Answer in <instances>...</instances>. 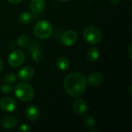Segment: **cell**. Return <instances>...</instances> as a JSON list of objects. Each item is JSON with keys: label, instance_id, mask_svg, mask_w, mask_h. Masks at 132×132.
I'll return each instance as SVG.
<instances>
[{"label": "cell", "instance_id": "obj_1", "mask_svg": "<svg viewBox=\"0 0 132 132\" xmlns=\"http://www.w3.org/2000/svg\"><path fill=\"white\" fill-rule=\"evenodd\" d=\"M87 79L81 73H71L63 80V87L67 94L77 98L81 97L87 89Z\"/></svg>", "mask_w": 132, "mask_h": 132}, {"label": "cell", "instance_id": "obj_2", "mask_svg": "<svg viewBox=\"0 0 132 132\" xmlns=\"http://www.w3.org/2000/svg\"><path fill=\"white\" fill-rule=\"evenodd\" d=\"M52 24L46 19H41L38 21L33 28V32L35 36L40 39H46L50 38L53 33Z\"/></svg>", "mask_w": 132, "mask_h": 132}, {"label": "cell", "instance_id": "obj_3", "mask_svg": "<svg viewBox=\"0 0 132 132\" xmlns=\"http://www.w3.org/2000/svg\"><path fill=\"white\" fill-rule=\"evenodd\" d=\"M15 94L16 97L22 101H30L35 96L33 87L26 83H19L15 87Z\"/></svg>", "mask_w": 132, "mask_h": 132}, {"label": "cell", "instance_id": "obj_4", "mask_svg": "<svg viewBox=\"0 0 132 132\" xmlns=\"http://www.w3.org/2000/svg\"><path fill=\"white\" fill-rule=\"evenodd\" d=\"M84 38L90 45H97L102 39V33L99 29L94 26H89L84 30Z\"/></svg>", "mask_w": 132, "mask_h": 132}, {"label": "cell", "instance_id": "obj_5", "mask_svg": "<svg viewBox=\"0 0 132 132\" xmlns=\"http://www.w3.org/2000/svg\"><path fill=\"white\" fill-rule=\"evenodd\" d=\"M25 61V54L20 50H15L10 53L8 57L9 64L12 67H19Z\"/></svg>", "mask_w": 132, "mask_h": 132}, {"label": "cell", "instance_id": "obj_6", "mask_svg": "<svg viewBox=\"0 0 132 132\" xmlns=\"http://www.w3.org/2000/svg\"><path fill=\"white\" fill-rule=\"evenodd\" d=\"M78 39L77 32L74 30H67L64 32L60 38L61 43L66 46H71L74 45Z\"/></svg>", "mask_w": 132, "mask_h": 132}, {"label": "cell", "instance_id": "obj_7", "mask_svg": "<svg viewBox=\"0 0 132 132\" xmlns=\"http://www.w3.org/2000/svg\"><path fill=\"white\" fill-rule=\"evenodd\" d=\"M0 108L5 112H12L16 108V102L9 97H5L0 101Z\"/></svg>", "mask_w": 132, "mask_h": 132}, {"label": "cell", "instance_id": "obj_8", "mask_svg": "<svg viewBox=\"0 0 132 132\" xmlns=\"http://www.w3.org/2000/svg\"><path fill=\"white\" fill-rule=\"evenodd\" d=\"M34 76V69L31 67L26 66L21 68L18 72V78L22 81L30 80Z\"/></svg>", "mask_w": 132, "mask_h": 132}, {"label": "cell", "instance_id": "obj_9", "mask_svg": "<svg viewBox=\"0 0 132 132\" xmlns=\"http://www.w3.org/2000/svg\"><path fill=\"white\" fill-rule=\"evenodd\" d=\"M39 109L35 104H30L26 109V116L30 121H37L39 118Z\"/></svg>", "mask_w": 132, "mask_h": 132}, {"label": "cell", "instance_id": "obj_10", "mask_svg": "<svg viewBox=\"0 0 132 132\" xmlns=\"http://www.w3.org/2000/svg\"><path fill=\"white\" fill-rule=\"evenodd\" d=\"M18 125V120L15 117L11 115H5L2 118L1 126L5 129H12Z\"/></svg>", "mask_w": 132, "mask_h": 132}, {"label": "cell", "instance_id": "obj_11", "mask_svg": "<svg viewBox=\"0 0 132 132\" xmlns=\"http://www.w3.org/2000/svg\"><path fill=\"white\" fill-rule=\"evenodd\" d=\"M73 111L78 114V115H83L84 114L87 110H88V107L87 103L84 101V100H76L73 102Z\"/></svg>", "mask_w": 132, "mask_h": 132}, {"label": "cell", "instance_id": "obj_12", "mask_svg": "<svg viewBox=\"0 0 132 132\" xmlns=\"http://www.w3.org/2000/svg\"><path fill=\"white\" fill-rule=\"evenodd\" d=\"M86 79H87V83L92 87H97L101 85L104 80L103 75L98 72L91 73Z\"/></svg>", "mask_w": 132, "mask_h": 132}, {"label": "cell", "instance_id": "obj_13", "mask_svg": "<svg viewBox=\"0 0 132 132\" xmlns=\"http://www.w3.org/2000/svg\"><path fill=\"white\" fill-rule=\"evenodd\" d=\"M46 6L45 0H31L29 3V8L34 14L41 13Z\"/></svg>", "mask_w": 132, "mask_h": 132}, {"label": "cell", "instance_id": "obj_14", "mask_svg": "<svg viewBox=\"0 0 132 132\" xmlns=\"http://www.w3.org/2000/svg\"><path fill=\"white\" fill-rule=\"evenodd\" d=\"M56 66L57 69L61 71H66L69 69L70 66V60L66 56H60L56 60Z\"/></svg>", "mask_w": 132, "mask_h": 132}, {"label": "cell", "instance_id": "obj_15", "mask_svg": "<svg viewBox=\"0 0 132 132\" xmlns=\"http://www.w3.org/2000/svg\"><path fill=\"white\" fill-rule=\"evenodd\" d=\"M87 57L89 61L90 62H95L98 60V58L100 57V53L99 50H97V48L92 46L90 47L87 53Z\"/></svg>", "mask_w": 132, "mask_h": 132}, {"label": "cell", "instance_id": "obj_16", "mask_svg": "<svg viewBox=\"0 0 132 132\" xmlns=\"http://www.w3.org/2000/svg\"><path fill=\"white\" fill-rule=\"evenodd\" d=\"M31 56H32V59L36 61V62H40L43 60V57H44V55L43 53V52L39 50V49H35L32 51L31 53Z\"/></svg>", "mask_w": 132, "mask_h": 132}, {"label": "cell", "instance_id": "obj_17", "mask_svg": "<svg viewBox=\"0 0 132 132\" xmlns=\"http://www.w3.org/2000/svg\"><path fill=\"white\" fill-rule=\"evenodd\" d=\"M32 15L28 12H23L20 13L19 16V20L20 21V22L24 23V24L29 23L32 21Z\"/></svg>", "mask_w": 132, "mask_h": 132}, {"label": "cell", "instance_id": "obj_18", "mask_svg": "<svg viewBox=\"0 0 132 132\" xmlns=\"http://www.w3.org/2000/svg\"><path fill=\"white\" fill-rule=\"evenodd\" d=\"M17 44L19 47H26L29 44V38L26 35H21L17 39Z\"/></svg>", "mask_w": 132, "mask_h": 132}, {"label": "cell", "instance_id": "obj_19", "mask_svg": "<svg viewBox=\"0 0 132 132\" xmlns=\"http://www.w3.org/2000/svg\"><path fill=\"white\" fill-rule=\"evenodd\" d=\"M83 124L84 125L85 128H94L96 125V122H95V120L93 117L91 116H87L84 118V121H83Z\"/></svg>", "mask_w": 132, "mask_h": 132}, {"label": "cell", "instance_id": "obj_20", "mask_svg": "<svg viewBox=\"0 0 132 132\" xmlns=\"http://www.w3.org/2000/svg\"><path fill=\"white\" fill-rule=\"evenodd\" d=\"M3 81L5 83L12 84L16 81V76L13 73H8V74L5 75V77L3 78Z\"/></svg>", "mask_w": 132, "mask_h": 132}, {"label": "cell", "instance_id": "obj_21", "mask_svg": "<svg viewBox=\"0 0 132 132\" xmlns=\"http://www.w3.org/2000/svg\"><path fill=\"white\" fill-rule=\"evenodd\" d=\"M12 90H13V87H12V85L10 84L5 83V84H2V87H1V91H2V93L8 94V93H11Z\"/></svg>", "mask_w": 132, "mask_h": 132}, {"label": "cell", "instance_id": "obj_22", "mask_svg": "<svg viewBox=\"0 0 132 132\" xmlns=\"http://www.w3.org/2000/svg\"><path fill=\"white\" fill-rule=\"evenodd\" d=\"M19 131L21 132H29L31 131V128L27 124H22L19 127Z\"/></svg>", "mask_w": 132, "mask_h": 132}, {"label": "cell", "instance_id": "obj_23", "mask_svg": "<svg viewBox=\"0 0 132 132\" xmlns=\"http://www.w3.org/2000/svg\"><path fill=\"white\" fill-rule=\"evenodd\" d=\"M8 1H9V2H10L12 5H17L22 2V0H8Z\"/></svg>", "mask_w": 132, "mask_h": 132}, {"label": "cell", "instance_id": "obj_24", "mask_svg": "<svg viewBox=\"0 0 132 132\" xmlns=\"http://www.w3.org/2000/svg\"><path fill=\"white\" fill-rule=\"evenodd\" d=\"M110 2L112 3V4H114V5H118V4H119L121 2V0H110Z\"/></svg>", "mask_w": 132, "mask_h": 132}, {"label": "cell", "instance_id": "obj_25", "mask_svg": "<svg viewBox=\"0 0 132 132\" xmlns=\"http://www.w3.org/2000/svg\"><path fill=\"white\" fill-rule=\"evenodd\" d=\"M2 68H3V62H2V59L0 58V72L2 71Z\"/></svg>", "mask_w": 132, "mask_h": 132}, {"label": "cell", "instance_id": "obj_26", "mask_svg": "<svg viewBox=\"0 0 132 132\" xmlns=\"http://www.w3.org/2000/svg\"><path fill=\"white\" fill-rule=\"evenodd\" d=\"M131 44L129 46V56H130V58L131 57Z\"/></svg>", "mask_w": 132, "mask_h": 132}, {"label": "cell", "instance_id": "obj_27", "mask_svg": "<svg viewBox=\"0 0 132 132\" xmlns=\"http://www.w3.org/2000/svg\"><path fill=\"white\" fill-rule=\"evenodd\" d=\"M58 1H60V2H67L69 0H58Z\"/></svg>", "mask_w": 132, "mask_h": 132}, {"label": "cell", "instance_id": "obj_28", "mask_svg": "<svg viewBox=\"0 0 132 132\" xmlns=\"http://www.w3.org/2000/svg\"><path fill=\"white\" fill-rule=\"evenodd\" d=\"M87 1H91V0H87Z\"/></svg>", "mask_w": 132, "mask_h": 132}]
</instances>
